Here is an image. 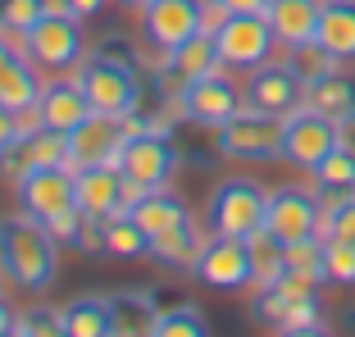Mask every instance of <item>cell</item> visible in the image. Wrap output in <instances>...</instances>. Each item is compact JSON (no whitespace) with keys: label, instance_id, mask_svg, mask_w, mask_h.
I'll return each mask as SVG.
<instances>
[{"label":"cell","instance_id":"obj_27","mask_svg":"<svg viewBox=\"0 0 355 337\" xmlns=\"http://www.w3.org/2000/svg\"><path fill=\"white\" fill-rule=\"evenodd\" d=\"M314 178V191H319V200H337V196H355V146H337L328 150L319 164L310 168Z\"/></svg>","mask_w":355,"mask_h":337},{"label":"cell","instance_id":"obj_17","mask_svg":"<svg viewBox=\"0 0 355 337\" xmlns=\"http://www.w3.org/2000/svg\"><path fill=\"white\" fill-rule=\"evenodd\" d=\"M214 69H223V60H219V42H214V32L209 28H200L191 42H182L178 51H168L164 55V92H168V101H173L178 92L187 83H196V78H205V74H214Z\"/></svg>","mask_w":355,"mask_h":337},{"label":"cell","instance_id":"obj_13","mask_svg":"<svg viewBox=\"0 0 355 337\" xmlns=\"http://www.w3.org/2000/svg\"><path fill=\"white\" fill-rule=\"evenodd\" d=\"M246 105L269 110V114H292L305 105V78L292 60H269L246 74Z\"/></svg>","mask_w":355,"mask_h":337},{"label":"cell","instance_id":"obj_48","mask_svg":"<svg viewBox=\"0 0 355 337\" xmlns=\"http://www.w3.org/2000/svg\"><path fill=\"white\" fill-rule=\"evenodd\" d=\"M5 337H23V333H19V328H14V333H5Z\"/></svg>","mask_w":355,"mask_h":337},{"label":"cell","instance_id":"obj_40","mask_svg":"<svg viewBox=\"0 0 355 337\" xmlns=\"http://www.w3.org/2000/svg\"><path fill=\"white\" fill-rule=\"evenodd\" d=\"M14 60H19V46L10 42V32H0V74H5Z\"/></svg>","mask_w":355,"mask_h":337},{"label":"cell","instance_id":"obj_12","mask_svg":"<svg viewBox=\"0 0 355 337\" xmlns=\"http://www.w3.org/2000/svg\"><path fill=\"white\" fill-rule=\"evenodd\" d=\"M19 205L32 219H60L64 210L78 205V168L73 164H55V168H32L28 178L19 182Z\"/></svg>","mask_w":355,"mask_h":337},{"label":"cell","instance_id":"obj_3","mask_svg":"<svg viewBox=\"0 0 355 337\" xmlns=\"http://www.w3.org/2000/svg\"><path fill=\"white\" fill-rule=\"evenodd\" d=\"M264 210L269 191L255 178H223L205 200V228L214 237H251L255 228H264Z\"/></svg>","mask_w":355,"mask_h":337},{"label":"cell","instance_id":"obj_20","mask_svg":"<svg viewBox=\"0 0 355 337\" xmlns=\"http://www.w3.org/2000/svg\"><path fill=\"white\" fill-rule=\"evenodd\" d=\"M200 251H205V237H200L196 219H182L178 228L150 237V260H155L159 269H168V274H191L196 260H200Z\"/></svg>","mask_w":355,"mask_h":337},{"label":"cell","instance_id":"obj_41","mask_svg":"<svg viewBox=\"0 0 355 337\" xmlns=\"http://www.w3.org/2000/svg\"><path fill=\"white\" fill-rule=\"evenodd\" d=\"M14 328H19V315H14V306L5 301V296H0V337L14 333Z\"/></svg>","mask_w":355,"mask_h":337},{"label":"cell","instance_id":"obj_29","mask_svg":"<svg viewBox=\"0 0 355 337\" xmlns=\"http://www.w3.org/2000/svg\"><path fill=\"white\" fill-rule=\"evenodd\" d=\"M155 337H214V333H209V319L200 315V306L178 301V306H164V310H159Z\"/></svg>","mask_w":355,"mask_h":337},{"label":"cell","instance_id":"obj_45","mask_svg":"<svg viewBox=\"0 0 355 337\" xmlns=\"http://www.w3.org/2000/svg\"><path fill=\"white\" fill-rule=\"evenodd\" d=\"M342 328H346V333H351V337H355V301H351V306H346V310H342Z\"/></svg>","mask_w":355,"mask_h":337},{"label":"cell","instance_id":"obj_22","mask_svg":"<svg viewBox=\"0 0 355 337\" xmlns=\"http://www.w3.org/2000/svg\"><path fill=\"white\" fill-rule=\"evenodd\" d=\"M128 214H132L141 228L150 232V237H159V232H168V228H178L182 219H191V210H187V200L178 196V191H168V187H150V191H137L132 196V205H128Z\"/></svg>","mask_w":355,"mask_h":337},{"label":"cell","instance_id":"obj_50","mask_svg":"<svg viewBox=\"0 0 355 337\" xmlns=\"http://www.w3.org/2000/svg\"><path fill=\"white\" fill-rule=\"evenodd\" d=\"M0 274H5V269H0Z\"/></svg>","mask_w":355,"mask_h":337},{"label":"cell","instance_id":"obj_18","mask_svg":"<svg viewBox=\"0 0 355 337\" xmlns=\"http://www.w3.org/2000/svg\"><path fill=\"white\" fill-rule=\"evenodd\" d=\"M92 114V101H87L83 83L78 78H55V83L42 87V101H37V119L42 128H55V132H78Z\"/></svg>","mask_w":355,"mask_h":337},{"label":"cell","instance_id":"obj_15","mask_svg":"<svg viewBox=\"0 0 355 337\" xmlns=\"http://www.w3.org/2000/svg\"><path fill=\"white\" fill-rule=\"evenodd\" d=\"M137 187L128 182V173L119 164H87L78 168V205H83L92 219H110V214H123L132 205Z\"/></svg>","mask_w":355,"mask_h":337},{"label":"cell","instance_id":"obj_21","mask_svg":"<svg viewBox=\"0 0 355 337\" xmlns=\"http://www.w3.org/2000/svg\"><path fill=\"white\" fill-rule=\"evenodd\" d=\"M114 301V337H155V319H159V296L150 287H119L110 292Z\"/></svg>","mask_w":355,"mask_h":337},{"label":"cell","instance_id":"obj_46","mask_svg":"<svg viewBox=\"0 0 355 337\" xmlns=\"http://www.w3.org/2000/svg\"><path fill=\"white\" fill-rule=\"evenodd\" d=\"M128 10H146V5H155V0H123Z\"/></svg>","mask_w":355,"mask_h":337},{"label":"cell","instance_id":"obj_10","mask_svg":"<svg viewBox=\"0 0 355 337\" xmlns=\"http://www.w3.org/2000/svg\"><path fill=\"white\" fill-rule=\"evenodd\" d=\"M23 55H28L37 69H78L87 55V37H83V19H60V14H46L32 32H23Z\"/></svg>","mask_w":355,"mask_h":337},{"label":"cell","instance_id":"obj_11","mask_svg":"<svg viewBox=\"0 0 355 337\" xmlns=\"http://www.w3.org/2000/svg\"><path fill=\"white\" fill-rule=\"evenodd\" d=\"M264 228H269L278 242L319 237V228H324V200H319V191H305V187H278V191H269Z\"/></svg>","mask_w":355,"mask_h":337},{"label":"cell","instance_id":"obj_5","mask_svg":"<svg viewBox=\"0 0 355 337\" xmlns=\"http://www.w3.org/2000/svg\"><path fill=\"white\" fill-rule=\"evenodd\" d=\"M173 105L178 119H187V123L196 128H209V132H219L223 123H228L232 114H237L241 105H246V92H241L237 83H232L223 69H214V74L196 78V83H187L182 92L168 101Z\"/></svg>","mask_w":355,"mask_h":337},{"label":"cell","instance_id":"obj_28","mask_svg":"<svg viewBox=\"0 0 355 337\" xmlns=\"http://www.w3.org/2000/svg\"><path fill=\"white\" fill-rule=\"evenodd\" d=\"M42 78H37V64L28 60V55H19V60L0 74V105H10L14 114H28V110H37V101H42Z\"/></svg>","mask_w":355,"mask_h":337},{"label":"cell","instance_id":"obj_6","mask_svg":"<svg viewBox=\"0 0 355 337\" xmlns=\"http://www.w3.org/2000/svg\"><path fill=\"white\" fill-rule=\"evenodd\" d=\"M78 83H83L92 110H101V114L123 119L141 110V69H128V64L105 60V55H87L78 69Z\"/></svg>","mask_w":355,"mask_h":337},{"label":"cell","instance_id":"obj_4","mask_svg":"<svg viewBox=\"0 0 355 337\" xmlns=\"http://www.w3.org/2000/svg\"><path fill=\"white\" fill-rule=\"evenodd\" d=\"M114 164L128 173V182L137 191H150V187H168L173 182L178 164H182V150L168 137V128H146V132H132L123 141Z\"/></svg>","mask_w":355,"mask_h":337},{"label":"cell","instance_id":"obj_25","mask_svg":"<svg viewBox=\"0 0 355 337\" xmlns=\"http://www.w3.org/2000/svg\"><path fill=\"white\" fill-rule=\"evenodd\" d=\"M101 255L110 260H150V232L132 214H110L101 219Z\"/></svg>","mask_w":355,"mask_h":337},{"label":"cell","instance_id":"obj_31","mask_svg":"<svg viewBox=\"0 0 355 337\" xmlns=\"http://www.w3.org/2000/svg\"><path fill=\"white\" fill-rule=\"evenodd\" d=\"M42 19H46V0H5L0 5V32H14V37L32 32Z\"/></svg>","mask_w":355,"mask_h":337},{"label":"cell","instance_id":"obj_7","mask_svg":"<svg viewBox=\"0 0 355 337\" xmlns=\"http://www.w3.org/2000/svg\"><path fill=\"white\" fill-rule=\"evenodd\" d=\"M191 274L209 287V292H223V296H237L246 287H255V260H251V246L246 237H205V251H200L196 269Z\"/></svg>","mask_w":355,"mask_h":337},{"label":"cell","instance_id":"obj_33","mask_svg":"<svg viewBox=\"0 0 355 337\" xmlns=\"http://www.w3.org/2000/svg\"><path fill=\"white\" fill-rule=\"evenodd\" d=\"M319 237H337V242H355V196L324 200V228Z\"/></svg>","mask_w":355,"mask_h":337},{"label":"cell","instance_id":"obj_38","mask_svg":"<svg viewBox=\"0 0 355 337\" xmlns=\"http://www.w3.org/2000/svg\"><path fill=\"white\" fill-rule=\"evenodd\" d=\"M19 137H23V119L14 114L10 105H0V155H5V150H10Z\"/></svg>","mask_w":355,"mask_h":337},{"label":"cell","instance_id":"obj_23","mask_svg":"<svg viewBox=\"0 0 355 337\" xmlns=\"http://www.w3.org/2000/svg\"><path fill=\"white\" fill-rule=\"evenodd\" d=\"M314 42L333 51L342 64H355V0H324Z\"/></svg>","mask_w":355,"mask_h":337},{"label":"cell","instance_id":"obj_8","mask_svg":"<svg viewBox=\"0 0 355 337\" xmlns=\"http://www.w3.org/2000/svg\"><path fill=\"white\" fill-rule=\"evenodd\" d=\"M337 146H342V123L319 114L314 105L292 110L287 123H282V159L292 168H305V173H310V168Z\"/></svg>","mask_w":355,"mask_h":337},{"label":"cell","instance_id":"obj_26","mask_svg":"<svg viewBox=\"0 0 355 337\" xmlns=\"http://www.w3.org/2000/svg\"><path fill=\"white\" fill-rule=\"evenodd\" d=\"M305 105H314L319 114L342 123L346 114H355V74L333 69V74H324V78H310V83H305Z\"/></svg>","mask_w":355,"mask_h":337},{"label":"cell","instance_id":"obj_37","mask_svg":"<svg viewBox=\"0 0 355 337\" xmlns=\"http://www.w3.org/2000/svg\"><path fill=\"white\" fill-rule=\"evenodd\" d=\"M92 55H105V60H119L128 64V69H141V51H137L128 37H119V32H105L101 42L92 46Z\"/></svg>","mask_w":355,"mask_h":337},{"label":"cell","instance_id":"obj_14","mask_svg":"<svg viewBox=\"0 0 355 337\" xmlns=\"http://www.w3.org/2000/svg\"><path fill=\"white\" fill-rule=\"evenodd\" d=\"M200 28H205V10H200L196 0H155V5L141 10V37L159 55L191 42Z\"/></svg>","mask_w":355,"mask_h":337},{"label":"cell","instance_id":"obj_34","mask_svg":"<svg viewBox=\"0 0 355 337\" xmlns=\"http://www.w3.org/2000/svg\"><path fill=\"white\" fill-rule=\"evenodd\" d=\"M287 60L301 69V78L310 83V78H324V74H333V69H342V60H337L333 51H324L319 42H305V46H296V51H287Z\"/></svg>","mask_w":355,"mask_h":337},{"label":"cell","instance_id":"obj_44","mask_svg":"<svg viewBox=\"0 0 355 337\" xmlns=\"http://www.w3.org/2000/svg\"><path fill=\"white\" fill-rule=\"evenodd\" d=\"M46 14H60V19H69V14H73V19H78L73 0H46Z\"/></svg>","mask_w":355,"mask_h":337},{"label":"cell","instance_id":"obj_42","mask_svg":"<svg viewBox=\"0 0 355 337\" xmlns=\"http://www.w3.org/2000/svg\"><path fill=\"white\" fill-rule=\"evenodd\" d=\"M278 337H333L324 324H310V328H278Z\"/></svg>","mask_w":355,"mask_h":337},{"label":"cell","instance_id":"obj_1","mask_svg":"<svg viewBox=\"0 0 355 337\" xmlns=\"http://www.w3.org/2000/svg\"><path fill=\"white\" fill-rule=\"evenodd\" d=\"M60 251L51 223L32 219V214H10L0 219V269L14 287L42 296L60 274Z\"/></svg>","mask_w":355,"mask_h":337},{"label":"cell","instance_id":"obj_24","mask_svg":"<svg viewBox=\"0 0 355 337\" xmlns=\"http://www.w3.org/2000/svg\"><path fill=\"white\" fill-rule=\"evenodd\" d=\"M60 315H64L69 337H114V301L101 296V292L73 296Z\"/></svg>","mask_w":355,"mask_h":337},{"label":"cell","instance_id":"obj_49","mask_svg":"<svg viewBox=\"0 0 355 337\" xmlns=\"http://www.w3.org/2000/svg\"><path fill=\"white\" fill-rule=\"evenodd\" d=\"M0 5H5V0H0Z\"/></svg>","mask_w":355,"mask_h":337},{"label":"cell","instance_id":"obj_2","mask_svg":"<svg viewBox=\"0 0 355 337\" xmlns=\"http://www.w3.org/2000/svg\"><path fill=\"white\" fill-rule=\"evenodd\" d=\"M282 123H287L282 114L241 105L214 132V146L223 159H237V164H273V159H282Z\"/></svg>","mask_w":355,"mask_h":337},{"label":"cell","instance_id":"obj_47","mask_svg":"<svg viewBox=\"0 0 355 337\" xmlns=\"http://www.w3.org/2000/svg\"><path fill=\"white\" fill-rule=\"evenodd\" d=\"M196 5H200V10H209V5H219V0H196Z\"/></svg>","mask_w":355,"mask_h":337},{"label":"cell","instance_id":"obj_43","mask_svg":"<svg viewBox=\"0 0 355 337\" xmlns=\"http://www.w3.org/2000/svg\"><path fill=\"white\" fill-rule=\"evenodd\" d=\"M110 0H73V10H78V19H92V14H101Z\"/></svg>","mask_w":355,"mask_h":337},{"label":"cell","instance_id":"obj_39","mask_svg":"<svg viewBox=\"0 0 355 337\" xmlns=\"http://www.w3.org/2000/svg\"><path fill=\"white\" fill-rule=\"evenodd\" d=\"M223 14H269V0H219Z\"/></svg>","mask_w":355,"mask_h":337},{"label":"cell","instance_id":"obj_9","mask_svg":"<svg viewBox=\"0 0 355 337\" xmlns=\"http://www.w3.org/2000/svg\"><path fill=\"white\" fill-rule=\"evenodd\" d=\"M214 42H219V60L223 69H260L273 60V23L264 14H228V19L214 28Z\"/></svg>","mask_w":355,"mask_h":337},{"label":"cell","instance_id":"obj_32","mask_svg":"<svg viewBox=\"0 0 355 337\" xmlns=\"http://www.w3.org/2000/svg\"><path fill=\"white\" fill-rule=\"evenodd\" d=\"M324 269H328V283H337V287H355V242H337V237H324Z\"/></svg>","mask_w":355,"mask_h":337},{"label":"cell","instance_id":"obj_16","mask_svg":"<svg viewBox=\"0 0 355 337\" xmlns=\"http://www.w3.org/2000/svg\"><path fill=\"white\" fill-rule=\"evenodd\" d=\"M128 141V128L119 114H101L92 110L87 123L78 132H69V146H73V168H87V164H114L119 150Z\"/></svg>","mask_w":355,"mask_h":337},{"label":"cell","instance_id":"obj_35","mask_svg":"<svg viewBox=\"0 0 355 337\" xmlns=\"http://www.w3.org/2000/svg\"><path fill=\"white\" fill-rule=\"evenodd\" d=\"M19 333L23 337H69V328H64V315L51 306H32L19 315Z\"/></svg>","mask_w":355,"mask_h":337},{"label":"cell","instance_id":"obj_19","mask_svg":"<svg viewBox=\"0 0 355 337\" xmlns=\"http://www.w3.org/2000/svg\"><path fill=\"white\" fill-rule=\"evenodd\" d=\"M319 14H324V0H269L264 19L273 23V37H278L282 51H296V46L314 42Z\"/></svg>","mask_w":355,"mask_h":337},{"label":"cell","instance_id":"obj_36","mask_svg":"<svg viewBox=\"0 0 355 337\" xmlns=\"http://www.w3.org/2000/svg\"><path fill=\"white\" fill-rule=\"evenodd\" d=\"M310 324H324V301H319V292H296V296H287L282 328H310Z\"/></svg>","mask_w":355,"mask_h":337},{"label":"cell","instance_id":"obj_30","mask_svg":"<svg viewBox=\"0 0 355 337\" xmlns=\"http://www.w3.org/2000/svg\"><path fill=\"white\" fill-rule=\"evenodd\" d=\"M246 246H251V260H255V287L278 283V274H282V246H287V242H278L269 228H255L251 237H246Z\"/></svg>","mask_w":355,"mask_h":337}]
</instances>
